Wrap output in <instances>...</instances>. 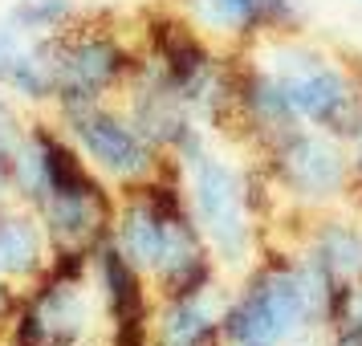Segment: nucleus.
Segmentation results:
<instances>
[{
    "mask_svg": "<svg viewBox=\"0 0 362 346\" xmlns=\"http://www.w3.org/2000/svg\"><path fill=\"white\" fill-rule=\"evenodd\" d=\"M269 78L281 86L293 115L310 118L326 131L358 134L362 110L358 98H354V86L322 53L301 50V45H281V50H273V74Z\"/></svg>",
    "mask_w": 362,
    "mask_h": 346,
    "instance_id": "nucleus-1",
    "label": "nucleus"
},
{
    "mask_svg": "<svg viewBox=\"0 0 362 346\" xmlns=\"http://www.w3.org/2000/svg\"><path fill=\"white\" fill-rule=\"evenodd\" d=\"M187 192H192V208L204 236L216 245L224 261H240L248 248V192L245 180L232 171L224 159H216L208 151H192L187 155Z\"/></svg>",
    "mask_w": 362,
    "mask_h": 346,
    "instance_id": "nucleus-2",
    "label": "nucleus"
},
{
    "mask_svg": "<svg viewBox=\"0 0 362 346\" xmlns=\"http://www.w3.org/2000/svg\"><path fill=\"white\" fill-rule=\"evenodd\" d=\"M66 122L74 139L82 143V151L90 155V163H98L102 171H110L118 180H151L155 175L151 143L115 110H102L98 102H82V106H66Z\"/></svg>",
    "mask_w": 362,
    "mask_h": 346,
    "instance_id": "nucleus-3",
    "label": "nucleus"
},
{
    "mask_svg": "<svg viewBox=\"0 0 362 346\" xmlns=\"http://www.w3.org/2000/svg\"><path fill=\"white\" fill-rule=\"evenodd\" d=\"M273 171L285 183V192L301 200H329L350 180V163L338 151V143H329L322 134L293 131V127L281 131L273 143Z\"/></svg>",
    "mask_w": 362,
    "mask_h": 346,
    "instance_id": "nucleus-4",
    "label": "nucleus"
},
{
    "mask_svg": "<svg viewBox=\"0 0 362 346\" xmlns=\"http://www.w3.org/2000/svg\"><path fill=\"white\" fill-rule=\"evenodd\" d=\"M163 220L167 216L147 196L127 200L122 212L115 216V245L134 269H155L159 265V253H163Z\"/></svg>",
    "mask_w": 362,
    "mask_h": 346,
    "instance_id": "nucleus-5",
    "label": "nucleus"
},
{
    "mask_svg": "<svg viewBox=\"0 0 362 346\" xmlns=\"http://www.w3.org/2000/svg\"><path fill=\"white\" fill-rule=\"evenodd\" d=\"M98 277H102V297L110 306L115 326L127 322H147V301H143V281L115 241H98Z\"/></svg>",
    "mask_w": 362,
    "mask_h": 346,
    "instance_id": "nucleus-6",
    "label": "nucleus"
},
{
    "mask_svg": "<svg viewBox=\"0 0 362 346\" xmlns=\"http://www.w3.org/2000/svg\"><path fill=\"white\" fill-rule=\"evenodd\" d=\"M45 265V229L29 212L0 208V273L4 277H33Z\"/></svg>",
    "mask_w": 362,
    "mask_h": 346,
    "instance_id": "nucleus-7",
    "label": "nucleus"
},
{
    "mask_svg": "<svg viewBox=\"0 0 362 346\" xmlns=\"http://www.w3.org/2000/svg\"><path fill=\"white\" fill-rule=\"evenodd\" d=\"M310 261L326 273L329 281H346L362 273V232L334 220V224H322L317 236H313Z\"/></svg>",
    "mask_w": 362,
    "mask_h": 346,
    "instance_id": "nucleus-8",
    "label": "nucleus"
},
{
    "mask_svg": "<svg viewBox=\"0 0 362 346\" xmlns=\"http://www.w3.org/2000/svg\"><path fill=\"white\" fill-rule=\"evenodd\" d=\"M204 13L220 29L252 33V29H273L281 21H289L293 4L289 0H204Z\"/></svg>",
    "mask_w": 362,
    "mask_h": 346,
    "instance_id": "nucleus-9",
    "label": "nucleus"
},
{
    "mask_svg": "<svg viewBox=\"0 0 362 346\" xmlns=\"http://www.w3.org/2000/svg\"><path fill=\"white\" fill-rule=\"evenodd\" d=\"M69 13H74L69 0H25L13 8V21H17V29L37 33V29H57L62 21H69Z\"/></svg>",
    "mask_w": 362,
    "mask_h": 346,
    "instance_id": "nucleus-10",
    "label": "nucleus"
},
{
    "mask_svg": "<svg viewBox=\"0 0 362 346\" xmlns=\"http://www.w3.org/2000/svg\"><path fill=\"white\" fill-rule=\"evenodd\" d=\"M21 143H25V134H21V122L17 115H13V106L0 98V175L8 180V167H13V159H17Z\"/></svg>",
    "mask_w": 362,
    "mask_h": 346,
    "instance_id": "nucleus-11",
    "label": "nucleus"
},
{
    "mask_svg": "<svg viewBox=\"0 0 362 346\" xmlns=\"http://www.w3.org/2000/svg\"><path fill=\"white\" fill-rule=\"evenodd\" d=\"M354 167H358V175H362V127L354 134Z\"/></svg>",
    "mask_w": 362,
    "mask_h": 346,
    "instance_id": "nucleus-12",
    "label": "nucleus"
}]
</instances>
